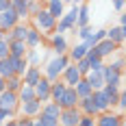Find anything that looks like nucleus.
<instances>
[{
  "label": "nucleus",
  "mask_w": 126,
  "mask_h": 126,
  "mask_svg": "<svg viewBox=\"0 0 126 126\" xmlns=\"http://www.w3.org/2000/svg\"><path fill=\"white\" fill-rule=\"evenodd\" d=\"M91 100H94V104H96L98 113H107V111H113L115 109V100H111L102 89H98V91L91 94Z\"/></svg>",
  "instance_id": "nucleus-7"
},
{
  "label": "nucleus",
  "mask_w": 126,
  "mask_h": 126,
  "mask_svg": "<svg viewBox=\"0 0 126 126\" xmlns=\"http://www.w3.org/2000/svg\"><path fill=\"white\" fill-rule=\"evenodd\" d=\"M2 91H4V78L0 76V94H2Z\"/></svg>",
  "instance_id": "nucleus-45"
},
{
  "label": "nucleus",
  "mask_w": 126,
  "mask_h": 126,
  "mask_svg": "<svg viewBox=\"0 0 126 126\" xmlns=\"http://www.w3.org/2000/svg\"><path fill=\"white\" fill-rule=\"evenodd\" d=\"M78 113L80 115H87V117H96L98 115V109H96V104L91 100V96L89 98H83V100H78Z\"/></svg>",
  "instance_id": "nucleus-23"
},
{
  "label": "nucleus",
  "mask_w": 126,
  "mask_h": 126,
  "mask_svg": "<svg viewBox=\"0 0 126 126\" xmlns=\"http://www.w3.org/2000/svg\"><path fill=\"white\" fill-rule=\"evenodd\" d=\"M91 33H94V28H91V24H89V26H85V28H76V33H74V35L80 39V41H85V39H87Z\"/></svg>",
  "instance_id": "nucleus-35"
},
{
  "label": "nucleus",
  "mask_w": 126,
  "mask_h": 126,
  "mask_svg": "<svg viewBox=\"0 0 126 126\" xmlns=\"http://www.w3.org/2000/svg\"><path fill=\"white\" fill-rule=\"evenodd\" d=\"M41 102L39 100H31V102H24V104H20V117H31V120H35L39 113H41Z\"/></svg>",
  "instance_id": "nucleus-9"
},
{
  "label": "nucleus",
  "mask_w": 126,
  "mask_h": 126,
  "mask_svg": "<svg viewBox=\"0 0 126 126\" xmlns=\"http://www.w3.org/2000/svg\"><path fill=\"white\" fill-rule=\"evenodd\" d=\"M2 126H17V122H15V120H7Z\"/></svg>",
  "instance_id": "nucleus-44"
},
{
  "label": "nucleus",
  "mask_w": 126,
  "mask_h": 126,
  "mask_svg": "<svg viewBox=\"0 0 126 126\" xmlns=\"http://www.w3.org/2000/svg\"><path fill=\"white\" fill-rule=\"evenodd\" d=\"M44 4V9L50 13V17H54L57 22L61 20V15L65 13V2L63 0H48V2H41Z\"/></svg>",
  "instance_id": "nucleus-15"
},
{
  "label": "nucleus",
  "mask_w": 126,
  "mask_h": 126,
  "mask_svg": "<svg viewBox=\"0 0 126 126\" xmlns=\"http://www.w3.org/2000/svg\"><path fill=\"white\" fill-rule=\"evenodd\" d=\"M24 59H26V63H28V67H41L44 52H39V50H28Z\"/></svg>",
  "instance_id": "nucleus-29"
},
{
  "label": "nucleus",
  "mask_w": 126,
  "mask_h": 126,
  "mask_svg": "<svg viewBox=\"0 0 126 126\" xmlns=\"http://www.w3.org/2000/svg\"><path fill=\"white\" fill-rule=\"evenodd\" d=\"M41 113L52 117V120H57L59 122V115H61V109H59V104H54V102H46L44 107H41Z\"/></svg>",
  "instance_id": "nucleus-30"
},
{
  "label": "nucleus",
  "mask_w": 126,
  "mask_h": 126,
  "mask_svg": "<svg viewBox=\"0 0 126 126\" xmlns=\"http://www.w3.org/2000/svg\"><path fill=\"white\" fill-rule=\"evenodd\" d=\"M0 109L2 111H7V113H11L15 117L17 113V109H20V100H17V94H11V91H2L0 94Z\"/></svg>",
  "instance_id": "nucleus-6"
},
{
  "label": "nucleus",
  "mask_w": 126,
  "mask_h": 126,
  "mask_svg": "<svg viewBox=\"0 0 126 126\" xmlns=\"http://www.w3.org/2000/svg\"><path fill=\"white\" fill-rule=\"evenodd\" d=\"M4 39H7V33H4V31H0V41H4Z\"/></svg>",
  "instance_id": "nucleus-46"
},
{
  "label": "nucleus",
  "mask_w": 126,
  "mask_h": 126,
  "mask_svg": "<svg viewBox=\"0 0 126 126\" xmlns=\"http://www.w3.org/2000/svg\"><path fill=\"white\" fill-rule=\"evenodd\" d=\"M9 59V44L7 41H0V61Z\"/></svg>",
  "instance_id": "nucleus-37"
},
{
  "label": "nucleus",
  "mask_w": 126,
  "mask_h": 126,
  "mask_svg": "<svg viewBox=\"0 0 126 126\" xmlns=\"http://www.w3.org/2000/svg\"><path fill=\"white\" fill-rule=\"evenodd\" d=\"M89 50H91V48H89L85 41H78L74 48L67 50V59H70V63H76V61H80V59H85Z\"/></svg>",
  "instance_id": "nucleus-18"
},
{
  "label": "nucleus",
  "mask_w": 126,
  "mask_h": 126,
  "mask_svg": "<svg viewBox=\"0 0 126 126\" xmlns=\"http://www.w3.org/2000/svg\"><path fill=\"white\" fill-rule=\"evenodd\" d=\"M37 122H39L41 126H59V122H57V120H52V117H48V115H44V113L37 115Z\"/></svg>",
  "instance_id": "nucleus-36"
},
{
  "label": "nucleus",
  "mask_w": 126,
  "mask_h": 126,
  "mask_svg": "<svg viewBox=\"0 0 126 126\" xmlns=\"http://www.w3.org/2000/svg\"><path fill=\"white\" fill-rule=\"evenodd\" d=\"M7 120H13V115H11V113H7V111H2V109H0V126L4 124Z\"/></svg>",
  "instance_id": "nucleus-40"
},
{
  "label": "nucleus",
  "mask_w": 126,
  "mask_h": 126,
  "mask_svg": "<svg viewBox=\"0 0 126 126\" xmlns=\"http://www.w3.org/2000/svg\"><path fill=\"white\" fill-rule=\"evenodd\" d=\"M50 85H52V83H48V80L41 76V80L33 87V89H35V100H39L41 104L50 102Z\"/></svg>",
  "instance_id": "nucleus-12"
},
{
  "label": "nucleus",
  "mask_w": 126,
  "mask_h": 126,
  "mask_svg": "<svg viewBox=\"0 0 126 126\" xmlns=\"http://www.w3.org/2000/svg\"><path fill=\"white\" fill-rule=\"evenodd\" d=\"M124 24H126V13H120V24H117V26L124 28Z\"/></svg>",
  "instance_id": "nucleus-43"
},
{
  "label": "nucleus",
  "mask_w": 126,
  "mask_h": 126,
  "mask_svg": "<svg viewBox=\"0 0 126 126\" xmlns=\"http://www.w3.org/2000/svg\"><path fill=\"white\" fill-rule=\"evenodd\" d=\"M11 11L17 15L20 22L28 20V11H26V0H11Z\"/></svg>",
  "instance_id": "nucleus-25"
},
{
  "label": "nucleus",
  "mask_w": 126,
  "mask_h": 126,
  "mask_svg": "<svg viewBox=\"0 0 126 126\" xmlns=\"http://www.w3.org/2000/svg\"><path fill=\"white\" fill-rule=\"evenodd\" d=\"M85 80L89 83L91 91H98V89H102V87H104V80H102V74H100V72H87Z\"/></svg>",
  "instance_id": "nucleus-26"
},
{
  "label": "nucleus",
  "mask_w": 126,
  "mask_h": 126,
  "mask_svg": "<svg viewBox=\"0 0 126 126\" xmlns=\"http://www.w3.org/2000/svg\"><path fill=\"white\" fill-rule=\"evenodd\" d=\"M78 120H80L78 109H61L59 126H78Z\"/></svg>",
  "instance_id": "nucleus-13"
},
{
  "label": "nucleus",
  "mask_w": 126,
  "mask_h": 126,
  "mask_svg": "<svg viewBox=\"0 0 126 126\" xmlns=\"http://www.w3.org/2000/svg\"><path fill=\"white\" fill-rule=\"evenodd\" d=\"M96 126H126V120L122 113H115V111H107V113H98L94 117Z\"/></svg>",
  "instance_id": "nucleus-5"
},
{
  "label": "nucleus",
  "mask_w": 126,
  "mask_h": 126,
  "mask_svg": "<svg viewBox=\"0 0 126 126\" xmlns=\"http://www.w3.org/2000/svg\"><path fill=\"white\" fill-rule=\"evenodd\" d=\"M4 89L11 91V94H17V91L22 89V78H20V76H11V78H7V80H4Z\"/></svg>",
  "instance_id": "nucleus-32"
},
{
  "label": "nucleus",
  "mask_w": 126,
  "mask_h": 126,
  "mask_svg": "<svg viewBox=\"0 0 126 126\" xmlns=\"http://www.w3.org/2000/svg\"><path fill=\"white\" fill-rule=\"evenodd\" d=\"M78 126H96V122H94V117L80 115V120H78Z\"/></svg>",
  "instance_id": "nucleus-38"
},
{
  "label": "nucleus",
  "mask_w": 126,
  "mask_h": 126,
  "mask_svg": "<svg viewBox=\"0 0 126 126\" xmlns=\"http://www.w3.org/2000/svg\"><path fill=\"white\" fill-rule=\"evenodd\" d=\"M80 78H83V76H80V72L76 70L74 63H70V65L63 70V74H61V80L65 83V87H74V85L80 80Z\"/></svg>",
  "instance_id": "nucleus-14"
},
{
  "label": "nucleus",
  "mask_w": 126,
  "mask_h": 126,
  "mask_svg": "<svg viewBox=\"0 0 126 126\" xmlns=\"http://www.w3.org/2000/svg\"><path fill=\"white\" fill-rule=\"evenodd\" d=\"M28 48H26L24 41H9V57H15V59H24Z\"/></svg>",
  "instance_id": "nucleus-24"
},
{
  "label": "nucleus",
  "mask_w": 126,
  "mask_h": 126,
  "mask_svg": "<svg viewBox=\"0 0 126 126\" xmlns=\"http://www.w3.org/2000/svg\"><path fill=\"white\" fill-rule=\"evenodd\" d=\"M20 24V20H17V15L11 11V9H7V11L0 13V31H4V33H9L13 26Z\"/></svg>",
  "instance_id": "nucleus-17"
},
{
  "label": "nucleus",
  "mask_w": 126,
  "mask_h": 126,
  "mask_svg": "<svg viewBox=\"0 0 126 126\" xmlns=\"http://www.w3.org/2000/svg\"><path fill=\"white\" fill-rule=\"evenodd\" d=\"M57 104H59V109H76V107H78V96H76V91L72 87H67Z\"/></svg>",
  "instance_id": "nucleus-16"
},
{
  "label": "nucleus",
  "mask_w": 126,
  "mask_h": 126,
  "mask_svg": "<svg viewBox=\"0 0 126 126\" xmlns=\"http://www.w3.org/2000/svg\"><path fill=\"white\" fill-rule=\"evenodd\" d=\"M41 67H28L24 72V76H22V85H26V87H35L39 80H41Z\"/></svg>",
  "instance_id": "nucleus-22"
},
{
  "label": "nucleus",
  "mask_w": 126,
  "mask_h": 126,
  "mask_svg": "<svg viewBox=\"0 0 126 126\" xmlns=\"http://www.w3.org/2000/svg\"><path fill=\"white\" fill-rule=\"evenodd\" d=\"M15 122H17V126H33V120L31 117H17Z\"/></svg>",
  "instance_id": "nucleus-39"
},
{
  "label": "nucleus",
  "mask_w": 126,
  "mask_h": 126,
  "mask_svg": "<svg viewBox=\"0 0 126 126\" xmlns=\"http://www.w3.org/2000/svg\"><path fill=\"white\" fill-rule=\"evenodd\" d=\"M70 65V59H67V54H61V57H52L50 61L46 63V67L41 70V74L44 78L48 80V83H57V80H61V74L63 70Z\"/></svg>",
  "instance_id": "nucleus-1"
},
{
  "label": "nucleus",
  "mask_w": 126,
  "mask_h": 126,
  "mask_svg": "<svg viewBox=\"0 0 126 126\" xmlns=\"http://www.w3.org/2000/svg\"><path fill=\"white\" fill-rule=\"evenodd\" d=\"M50 50L54 52V57H61V54H67V50H70V46H67V39H65V35H52L50 37Z\"/></svg>",
  "instance_id": "nucleus-11"
},
{
  "label": "nucleus",
  "mask_w": 126,
  "mask_h": 126,
  "mask_svg": "<svg viewBox=\"0 0 126 126\" xmlns=\"http://www.w3.org/2000/svg\"><path fill=\"white\" fill-rule=\"evenodd\" d=\"M28 22H20V24L17 26H13L11 31H9V33H7V39H4V41H7V44H9V41H26V35H28Z\"/></svg>",
  "instance_id": "nucleus-10"
},
{
  "label": "nucleus",
  "mask_w": 126,
  "mask_h": 126,
  "mask_svg": "<svg viewBox=\"0 0 126 126\" xmlns=\"http://www.w3.org/2000/svg\"><path fill=\"white\" fill-rule=\"evenodd\" d=\"M91 24V15H89V2H78V17H76V28H85Z\"/></svg>",
  "instance_id": "nucleus-19"
},
{
  "label": "nucleus",
  "mask_w": 126,
  "mask_h": 126,
  "mask_svg": "<svg viewBox=\"0 0 126 126\" xmlns=\"http://www.w3.org/2000/svg\"><path fill=\"white\" fill-rule=\"evenodd\" d=\"M91 50L96 52V57H98V59H102V61H104V59H109V57L117 54V50H122V48H117L113 41H109V39H102L100 44H96Z\"/></svg>",
  "instance_id": "nucleus-8"
},
{
  "label": "nucleus",
  "mask_w": 126,
  "mask_h": 126,
  "mask_svg": "<svg viewBox=\"0 0 126 126\" xmlns=\"http://www.w3.org/2000/svg\"><path fill=\"white\" fill-rule=\"evenodd\" d=\"M0 76L7 80V78H11V76H15L13 74V67H11V61L9 59H4V61H0Z\"/></svg>",
  "instance_id": "nucleus-33"
},
{
  "label": "nucleus",
  "mask_w": 126,
  "mask_h": 126,
  "mask_svg": "<svg viewBox=\"0 0 126 126\" xmlns=\"http://www.w3.org/2000/svg\"><path fill=\"white\" fill-rule=\"evenodd\" d=\"M44 4H41V0H26V11H28V17H33V15H37V11L41 9Z\"/></svg>",
  "instance_id": "nucleus-34"
},
{
  "label": "nucleus",
  "mask_w": 126,
  "mask_h": 126,
  "mask_svg": "<svg viewBox=\"0 0 126 126\" xmlns=\"http://www.w3.org/2000/svg\"><path fill=\"white\" fill-rule=\"evenodd\" d=\"M17 100H20V104L35 100V89H33V87H26V85H22V89L17 91Z\"/></svg>",
  "instance_id": "nucleus-31"
},
{
  "label": "nucleus",
  "mask_w": 126,
  "mask_h": 126,
  "mask_svg": "<svg viewBox=\"0 0 126 126\" xmlns=\"http://www.w3.org/2000/svg\"><path fill=\"white\" fill-rule=\"evenodd\" d=\"M7 9H11V0H0V13Z\"/></svg>",
  "instance_id": "nucleus-41"
},
{
  "label": "nucleus",
  "mask_w": 126,
  "mask_h": 126,
  "mask_svg": "<svg viewBox=\"0 0 126 126\" xmlns=\"http://www.w3.org/2000/svg\"><path fill=\"white\" fill-rule=\"evenodd\" d=\"M65 83H63V80H57V83H52L50 85V102H54V104H57V102L61 100V96H63V91H65Z\"/></svg>",
  "instance_id": "nucleus-28"
},
{
  "label": "nucleus",
  "mask_w": 126,
  "mask_h": 126,
  "mask_svg": "<svg viewBox=\"0 0 126 126\" xmlns=\"http://www.w3.org/2000/svg\"><path fill=\"white\" fill-rule=\"evenodd\" d=\"M113 7H115V11H120V13H124V9H126V2H122V0H120V2H115Z\"/></svg>",
  "instance_id": "nucleus-42"
},
{
  "label": "nucleus",
  "mask_w": 126,
  "mask_h": 126,
  "mask_svg": "<svg viewBox=\"0 0 126 126\" xmlns=\"http://www.w3.org/2000/svg\"><path fill=\"white\" fill-rule=\"evenodd\" d=\"M72 89L76 91L78 100H83V98H89V96L94 94V91H91V87H89V83L85 80V78H80V80H78V83H76V85H74Z\"/></svg>",
  "instance_id": "nucleus-27"
},
{
  "label": "nucleus",
  "mask_w": 126,
  "mask_h": 126,
  "mask_svg": "<svg viewBox=\"0 0 126 126\" xmlns=\"http://www.w3.org/2000/svg\"><path fill=\"white\" fill-rule=\"evenodd\" d=\"M102 80H104V85H113V87H120V89H124V74L122 72H117L113 65L109 63H104V67H102Z\"/></svg>",
  "instance_id": "nucleus-4"
},
{
  "label": "nucleus",
  "mask_w": 126,
  "mask_h": 126,
  "mask_svg": "<svg viewBox=\"0 0 126 126\" xmlns=\"http://www.w3.org/2000/svg\"><path fill=\"white\" fill-rule=\"evenodd\" d=\"M107 39H109V41H113L117 48H124L126 28H122V26H113V28H107Z\"/></svg>",
  "instance_id": "nucleus-21"
},
{
  "label": "nucleus",
  "mask_w": 126,
  "mask_h": 126,
  "mask_svg": "<svg viewBox=\"0 0 126 126\" xmlns=\"http://www.w3.org/2000/svg\"><path fill=\"white\" fill-rule=\"evenodd\" d=\"M41 41H44V35H41L37 28L31 24V26H28V35H26V41H24L26 48H28V50H37L39 46H41Z\"/></svg>",
  "instance_id": "nucleus-20"
},
{
  "label": "nucleus",
  "mask_w": 126,
  "mask_h": 126,
  "mask_svg": "<svg viewBox=\"0 0 126 126\" xmlns=\"http://www.w3.org/2000/svg\"><path fill=\"white\" fill-rule=\"evenodd\" d=\"M76 17H78V2H70V11H65L61 15V20L57 22L54 33L57 35H65V33H72L76 26Z\"/></svg>",
  "instance_id": "nucleus-3"
},
{
  "label": "nucleus",
  "mask_w": 126,
  "mask_h": 126,
  "mask_svg": "<svg viewBox=\"0 0 126 126\" xmlns=\"http://www.w3.org/2000/svg\"><path fill=\"white\" fill-rule=\"evenodd\" d=\"M31 24L35 26L44 37H52V35H54V28H57V20L50 17V13L41 7L37 11V15H33V22H31Z\"/></svg>",
  "instance_id": "nucleus-2"
}]
</instances>
